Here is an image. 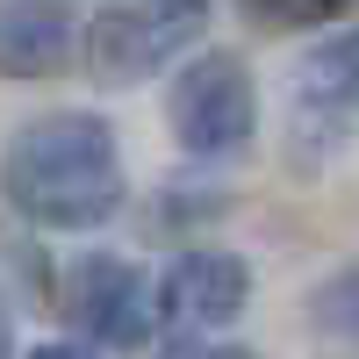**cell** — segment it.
Returning a JSON list of instances; mask_svg holds the SVG:
<instances>
[{"label":"cell","instance_id":"obj_11","mask_svg":"<svg viewBox=\"0 0 359 359\" xmlns=\"http://www.w3.org/2000/svg\"><path fill=\"white\" fill-rule=\"evenodd\" d=\"M29 359H94V352H86V345H36Z\"/></svg>","mask_w":359,"mask_h":359},{"label":"cell","instance_id":"obj_1","mask_svg":"<svg viewBox=\"0 0 359 359\" xmlns=\"http://www.w3.org/2000/svg\"><path fill=\"white\" fill-rule=\"evenodd\" d=\"M0 187L43 230H101L130 194L123 144H115V130L101 115H79V108L36 115L0 151Z\"/></svg>","mask_w":359,"mask_h":359},{"label":"cell","instance_id":"obj_6","mask_svg":"<svg viewBox=\"0 0 359 359\" xmlns=\"http://www.w3.org/2000/svg\"><path fill=\"white\" fill-rule=\"evenodd\" d=\"M72 15L57 0H0V72L8 79H43L72 65Z\"/></svg>","mask_w":359,"mask_h":359},{"label":"cell","instance_id":"obj_10","mask_svg":"<svg viewBox=\"0 0 359 359\" xmlns=\"http://www.w3.org/2000/svg\"><path fill=\"white\" fill-rule=\"evenodd\" d=\"M158 359H259V352H245V345H216V338H172Z\"/></svg>","mask_w":359,"mask_h":359},{"label":"cell","instance_id":"obj_8","mask_svg":"<svg viewBox=\"0 0 359 359\" xmlns=\"http://www.w3.org/2000/svg\"><path fill=\"white\" fill-rule=\"evenodd\" d=\"M309 316H316V331H323V338H338V345L359 352V266H345L338 280H323V287H316Z\"/></svg>","mask_w":359,"mask_h":359},{"label":"cell","instance_id":"obj_7","mask_svg":"<svg viewBox=\"0 0 359 359\" xmlns=\"http://www.w3.org/2000/svg\"><path fill=\"white\" fill-rule=\"evenodd\" d=\"M302 79H309V94L338 101V108H359V29H338V36H323V43L309 50Z\"/></svg>","mask_w":359,"mask_h":359},{"label":"cell","instance_id":"obj_5","mask_svg":"<svg viewBox=\"0 0 359 359\" xmlns=\"http://www.w3.org/2000/svg\"><path fill=\"white\" fill-rule=\"evenodd\" d=\"M65 316H72L94 345H144V338H151V323H158L144 273H137V266H123V259H86L79 273H72Z\"/></svg>","mask_w":359,"mask_h":359},{"label":"cell","instance_id":"obj_4","mask_svg":"<svg viewBox=\"0 0 359 359\" xmlns=\"http://www.w3.org/2000/svg\"><path fill=\"white\" fill-rule=\"evenodd\" d=\"M245 302H252V266L237 252H187V259H172V273L158 280L151 316L172 338H208V331H223V323L245 316Z\"/></svg>","mask_w":359,"mask_h":359},{"label":"cell","instance_id":"obj_9","mask_svg":"<svg viewBox=\"0 0 359 359\" xmlns=\"http://www.w3.org/2000/svg\"><path fill=\"white\" fill-rule=\"evenodd\" d=\"M345 0H252V15L259 22H323V15H338Z\"/></svg>","mask_w":359,"mask_h":359},{"label":"cell","instance_id":"obj_3","mask_svg":"<svg viewBox=\"0 0 359 359\" xmlns=\"http://www.w3.org/2000/svg\"><path fill=\"white\" fill-rule=\"evenodd\" d=\"M194 29H201L194 0H123V8H101L94 22H86L79 50H86V72H94V79L130 86L151 65H165Z\"/></svg>","mask_w":359,"mask_h":359},{"label":"cell","instance_id":"obj_2","mask_svg":"<svg viewBox=\"0 0 359 359\" xmlns=\"http://www.w3.org/2000/svg\"><path fill=\"white\" fill-rule=\"evenodd\" d=\"M165 123L180 137V151L194 158H230L245 151L252 130H259V94H252V72L237 65L230 50H201L172 72V94H165Z\"/></svg>","mask_w":359,"mask_h":359},{"label":"cell","instance_id":"obj_12","mask_svg":"<svg viewBox=\"0 0 359 359\" xmlns=\"http://www.w3.org/2000/svg\"><path fill=\"white\" fill-rule=\"evenodd\" d=\"M15 352V323H8V302H0V359Z\"/></svg>","mask_w":359,"mask_h":359}]
</instances>
